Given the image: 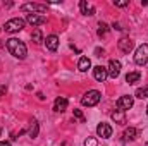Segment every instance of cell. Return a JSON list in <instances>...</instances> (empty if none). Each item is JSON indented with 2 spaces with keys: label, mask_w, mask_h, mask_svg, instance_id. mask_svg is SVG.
Segmentation results:
<instances>
[{
  "label": "cell",
  "mask_w": 148,
  "mask_h": 146,
  "mask_svg": "<svg viewBox=\"0 0 148 146\" xmlns=\"http://www.w3.org/2000/svg\"><path fill=\"white\" fill-rule=\"evenodd\" d=\"M31 40H33L35 43H41V41H43V35H41V29H40V28H36V29L31 33Z\"/></svg>",
  "instance_id": "obj_20"
},
{
  "label": "cell",
  "mask_w": 148,
  "mask_h": 146,
  "mask_svg": "<svg viewBox=\"0 0 148 146\" xmlns=\"http://www.w3.org/2000/svg\"><path fill=\"white\" fill-rule=\"evenodd\" d=\"M100 100H102V93L97 91V89H91V91L84 93V96L81 98V103H83L84 107H95Z\"/></svg>",
  "instance_id": "obj_2"
},
{
  "label": "cell",
  "mask_w": 148,
  "mask_h": 146,
  "mask_svg": "<svg viewBox=\"0 0 148 146\" xmlns=\"http://www.w3.org/2000/svg\"><path fill=\"white\" fill-rule=\"evenodd\" d=\"M107 31H109V26H107L105 23H100V24H98V36H105Z\"/></svg>",
  "instance_id": "obj_22"
},
{
  "label": "cell",
  "mask_w": 148,
  "mask_h": 146,
  "mask_svg": "<svg viewBox=\"0 0 148 146\" xmlns=\"http://www.w3.org/2000/svg\"><path fill=\"white\" fill-rule=\"evenodd\" d=\"M93 76H95V79L98 81V83H103L107 77H109V74H107V67H102V65H97L95 69H93Z\"/></svg>",
  "instance_id": "obj_11"
},
{
  "label": "cell",
  "mask_w": 148,
  "mask_h": 146,
  "mask_svg": "<svg viewBox=\"0 0 148 146\" xmlns=\"http://www.w3.org/2000/svg\"><path fill=\"white\" fill-rule=\"evenodd\" d=\"M45 43H47V48L50 52H57V48H59V36L57 35H50V36H47Z\"/></svg>",
  "instance_id": "obj_12"
},
{
  "label": "cell",
  "mask_w": 148,
  "mask_h": 146,
  "mask_svg": "<svg viewBox=\"0 0 148 146\" xmlns=\"http://www.w3.org/2000/svg\"><path fill=\"white\" fill-rule=\"evenodd\" d=\"M84 146H98V143H97L95 138H88V139L84 141Z\"/></svg>",
  "instance_id": "obj_25"
},
{
  "label": "cell",
  "mask_w": 148,
  "mask_h": 146,
  "mask_svg": "<svg viewBox=\"0 0 148 146\" xmlns=\"http://www.w3.org/2000/svg\"><path fill=\"white\" fill-rule=\"evenodd\" d=\"M147 113H148V107H147Z\"/></svg>",
  "instance_id": "obj_31"
},
{
  "label": "cell",
  "mask_w": 148,
  "mask_h": 146,
  "mask_svg": "<svg viewBox=\"0 0 148 146\" xmlns=\"http://www.w3.org/2000/svg\"><path fill=\"white\" fill-rule=\"evenodd\" d=\"M26 23H29L31 26H41V24L47 23V17L40 16V14H28L26 16Z\"/></svg>",
  "instance_id": "obj_9"
},
{
  "label": "cell",
  "mask_w": 148,
  "mask_h": 146,
  "mask_svg": "<svg viewBox=\"0 0 148 146\" xmlns=\"http://www.w3.org/2000/svg\"><path fill=\"white\" fill-rule=\"evenodd\" d=\"M117 46H119V50H121L122 53H129V52L133 50L134 43H133V40H129V38H121V40L117 41Z\"/></svg>",
  "instance_id": "obj_8"
},
{
  "label": "cell",
  "mask_w": 148,
  "mask_h": 146,
  "mask_svg": "<svg viewBox=\"0 0 148 146\" xmlns=\"http://www.w3.org/2000/svg\"><path fill=\"white\" fill-rule=\"evenodd\" d=\"M103 53H105L103 48H97V50H95V55H97V57H103Z\"/></svg>",
  "instance_id": "obj_26"
},
{
  "label": "cell",
  "mask_w": 148,
  "mask_h": 146,
  "mask_svg": "<svg viewBox=\"0 0 148 146\" xmlns=\"http://www.w3.org/2000/svg\"><path fill=\"white\" fill-rule=\"evenodd\" d=\"M7 50H9L16 59H19V60L26 59V53H28L26 45H24L21 40H17V38H10V40H7Z\"/></svg>",
  "instance_id": "obj_1"
},
{
  "label": "cell",
  "mask_w": 148,
  "mask_h": 146,
  "mask_svg": "<svg viewBox=\"0 0 148 146\" xmlns=\"http://www.w3.org/2000/svg\"><path fill=\"white\" fill-rule=\"evenodd\" d=\"M134 62L138 64V65H145L148 62V45H141V46H138V50H136V53H134Z\"/></svg>",
  "instance_id": "obj_4"
},
{
  "label": "cell",
  "mask_w": 148,
  "mask_h": 146,
  "mask_svg": "<svg viewBox=\"0 0 148 146\" xmlns=\"http://www.w3.org/2000/svg\"><path fill=\"white\" fill-rule=\"evenodd\" d=\"M90 67H91V60H90L88 57H81V59H79V64H77V69H79L81 72H86Z\"/></svg>",
  "instance_id": "obj_15"
},
{
  "label": "cell",
  "mask_w": 148,
  "mask_h": 146,
  "mask_svg": "<svg viewBox=\"0 0 148 146\" xmlns=\"http://www.w3.org/2000/svg\"><path fill=\"white\" fill-rule=\"evenodd\" d=\"M97 134H98L100 138L107 139V138L112 136V127L107 124V122H102V124H98V127H97Z\"/></svg>",
  "instance_id": "obj_10"
},
{
  "label": "cell",
  "mask_w": 148,
  "mask_h": 146,
  "mask_svg": "<svg viewBox=\"0 0 148 146\" xmlns=\"http://www.w3.org/2000/svg\"><path fill=\"white\" fill-rule=\"evenodd\" d=\"M0 146H10L9 141H0Z\"/></svg>",
  "instance_id": "obj_29"
},
{
  "label": "cell",
  "mask_w": 148,
  "mask_h": 146,
  "mask_svg": "<svg viewBox=\"0 0 148 146\" xmlns=\"http://www.w3.org/2000/svg\"><path fill=\"white\" fill-rule=\"evenodd\" d=\"M67 98L66 96H59L57 100H55V103H53V110L55 112H64V110L67 108Z\"/></svg>",
  "instance_id": "obj_13"
},
{
  "label": "cell",
  "mask_w": 148,
  "mask_h": 146,
  "mask_svg": "<svg viewBox=\"0 0 148 146\" xmlns=\"http://www.w3.org/2000/svg\"><path fill=\"white\" fill-rule=\"evenodd\" d=\"M74 117H76V119H79L81 122H84V120H86V119H84V115H83V112H81V110H77V108H74Z\"/></svg>",
  "instance_id": "obj_23"
},
{
  "label": "cell",
  "mask_w": 148,
  "mask_h": 146,
  "mask_svg": "<svg viewBox=\"0 0 148 146\" xmlns=\"http://www.w3.org/2000/svg\"><path fill=\"white\" fill-rule=\"evenodd\" d=\"M79 9H81V14L88 16V12H90V7H88V2H86V0H81V2H79Z\"/></svg>",
  "instance_id": "obj_21"
},
{
  "label": "cell",
  "mask_w": 148,
  "mask_h": 146,
  "mask_svg": "<svg viewBox=\"0 0 148 146\" xmlns=\"http://www.w3.org/2000/svg\"><path fill=\"white\" fill-rule=\"evenodd\" d=\"M147 146H148V143H147Z\"/></svg>",
  "instance_id": "obj_32"
},
{
  "label": "cell",
  "mask_w": 148,
  "mask_h": 146,
  "mask_svg": "<svg viewBox=\"0 0 148 146\" xmlns=\"http://www.w3.org/2000/svg\"><path fill=\"white\" fill-rule=\"evenodd\" d=\"M38 132H40V126H38L36 120H33L31 122V127H29V138H38Z\"/></svg>",
  "instance_id": "obj_18"
},
{
  "label": "cell",
  "mask_w": 148,
  "mask_h": 146,
  "mask_svg": "<svg viewBox=\"0 0 148 146\" xmlns=\"http://www.w3.org/2000/svg\"><path fill=\"white\" fill-rule=\"evenodd\" d=\"M23 28H24V19H21V17H14V19L7 21L5 26H3V29H5L7 33H17V31H21Z\"/></svg>",
  "instance_id": "obj_3"
},
{
  "label": "cell",
  "mask_w": 148,
  "mask_h": 146,
  "mask_svg": "<svg viewBox=\"0 0 148 146\" xmlns=\"http://www.w3.org/2000/svg\"><path fill=\"white\" fill-rule=\"evenodd\" d=\"M5 93H7V86H3V84H2V86H0V96H3Z\"/></svg>",
  "instance_id": "obj_27"
},
{
  "label": "cell",
  "mask_w": 148,
  "mask_h": 146,
  "mask_svg": "<svg viewBox=\"0 0 148 146\" xmlns=\"http://www.w3.org/2000/svg\"><path fill=\"white\" fill-rule=\"evenodd\" d=\"M112 120L115 122V124H126V115H124V112H121V110H115V112H112Z\"/></svg>",
  "instance_id": "obj_16"
},
{
  "label": "cell",
  "mask_w": 148,
  "mask_h": 146,
  "mask_svg": "<svg viewBox=\"0 0 148 146\" xmlns=\"http://www.w3.org/2000/svg\"><path fill=\"white\" fill-rule=\"evenodd\" d=\"M21 10L23 12H38V14H45L47 12V5H43V3H24L23 7H21Z\"/></svg>",
  "instance_id": "obj_5"
},
{
  "label": "cell",
  "mask_w": 148,
  "mask_h": 146,
  "mask_svg": "<svg viewBox=\"0 0 148 146\" xmlns=\"http://www.w3.org/2000/svg\"><path fill=\"white\" fill-rule=\"evenodd\" d=\"M136 136H138V131H136L134 127H127V129L124 131V134H122L124 141H134V139H136Z\"/></svg>",
  "instance_id": "obj_14"
},
{
  "label": "cell",
  "mask_w": 148,
  "mask_h": 146,
  "mask_svg": "<svg viewBox=\"0 0 148 146\" xmlns=\"http://www.w3.org/2000/svg\"><path fill=\"white\" fill-rule=\"evenodd\" d=\"M134 96H136V98H141V100H143V98H148V84L143 86V88H138Z\"/></svg>",
  "instance_id": "obj_19"
},
{
  "label": "cell",
  "mask_w": 148,
  "mask_h": 146,
  "mask_svg": "<svg viewBox=\"0 0 148 146\" xmlns=\"http://www.w3.org/2000/svg\"><path fill=\"white\" fill-rule=\"evenodd\" d=\"M114 5L115 7H126V5H129V2L127 0H114Z\"/></svg>",
  "instance_id": "obj_24"
},
{
  "label": "cell",
  "mask_w": 148,
  "mask_h": 146,
  "mask_svg": "<svg viewBox=\"0 0 148 146\" xmlns=\"http://www.w3.org/2000/svg\"><path fill=\"white\" fill-rule=\"evenodd\" d=\"M112 28H114V29H117V31H121V29H122V28H121L117 23H114V24H112Z\"/></svg>",
  "instance_id": "obj_28"
},
{
  "label": "cell",
  "mask_w": 148,
  "mask_h": 146,
  "mask_svg": "<svg viewBox=\"0 0 148 146\" xmlns=\"http://www.w3.org/2000/svg\"><path fill=\"white\" fill-rule=\"evenodd\" d=\"M133 103H134V98H133V96H121V98L115 102V107H117V110L124 112V110L131 108V107H133Z\"/></svg>",
  "instance_id": "obj_6"
},
{
  "label": "cell",
  "mask_w": 148,
  "mask_h": 146,
  "mask_svg": "<svg viewBox=\"0 0 148 146\" xmlns=\"http://www.w3.org/2000/svg\"><path fill=\"white\" fill-rule=\"evenodd\" d=\"M141 79V72L140 71H134V72H129L126 76V83H129V84H134V83H138Z\"/></svg>",
  "instance_id": "obj_17"
},
{
  "label": "cell",
  "mask_w": 148,
  "mask_h": 146,
  "mask_svg": "<svg viewBox=\"0 0 148 146\" xmlns=\"http://www.w3.org/2000/svg\"><path fill=\"white\" fill-rule=\"evenodd\" d=\"M121 62L119 60H110L109 62V67H107V74H109V77L112 79H117V76L121 74Z\"/></svg>",
  "instance_id": "obj_7"
},
{
  "label": "cell",
  "mask_w": 148,
  "mask_h": 146,
  "mask_svg": "<svg viewBox=\"0 0 148 146\" xmlns=\"http://www.w3.org/2000/svg\"><path fill=\"white\" fill-rule=\"evenodd\" d=\"M0 134H2V127H0Z\"/></svg>",
  "instance_id": "obj_30"
}]
</instances>
